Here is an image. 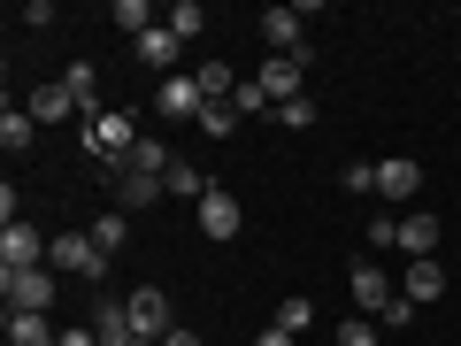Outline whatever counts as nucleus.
I'll return each instance as SVG.
<instances>
[{
	"instance_id": "1",
	"label": "nucleus",
	"mask_w": 461,
	"mask_h": 346,
	"mask_svg": "<svg viewBox=\"0 0 461 346\" xmlns=\"http://www.w3.org/2000/svg\"><path fill=\"white\" fill-rule=\"evenodd\" d=\"M47 269H77V278H108V254H100L93 231H54L47 247Z\"/></svg>"
},
{
	"instance_id": "2",
	"label": "nucleus",
	"mask_w": 461,
	"mask_h": 346,
	"mask_svg": "<svg viewBox=\"0 0 461 346\" xmlns=\"http://www.w3.org/2000/svg\"><path fill=\"white\" fill-rule=\"evenodd\" d=\"M85 147L93 154H108V162H131V147H139V123L123 108H100L93 123H85Z\"/></svg>"
},
{
	"instance_id": "3",
	"label": "nucleus",
	"mask_w": 461,
	"mask_h": 346,
	"mask_svg": "<svg viewBox=\"0 0 461 346\" xmlns=\"http://www.w3.org/2000/svg\"><path fill=\"white\" fill-rule=\"evenodd\" d=\"M47 231L23 223V215H8V231H0V269H47Z\"/></svg>"
},
{
	"instance_id": "4",
	"label": "nucleus",
	"mask_w": 461,
	"mask_h": 346,
	"mask_svg": "<svg viewBox=\"0 0 461 346\" xmlns=\"http://www.w3.org/2000/svg\"><path fill=\"white\" fill-rule=\"evenodd\" d=\"M0 293H8V308L47 315L54 308V269H0Z\"/></svg>"
},
{
	"instance_id": "5",
	"label": "nucleus",
	"mask_w": 461,
	"mask_h": 346,
	"mask_svg": "<svg viewBox=\"0 0 461 346\" xmlns=\"http://www.w3.org/2000/svg\"><path fill=\"white\" fill-rule=\"evenodd\" d=\"M154 108H162L169 123H200L208 93H200V77H193V69H177V77H162V85H154Z\"/></svg>"
},
{
	"instance_id": "6",
	"label": "nucleus",
	"mask_w": 461,
	"mask_h": 346,
	"mask_svg": "<svg viewBox=\"0 0 461 346\" xmlns=\"http://www.w3.org/2000/svg\"><path fill=\"white\" fill-rule=\"evenodd\" d=\"M300 77H308V62H300V54H269L254 85H262L269 108H293V100H300Z\"/></svg>"
},
{
	"instance_id": "7",
	"label": "nucleus",
	"mask_w": 461,
	"mask_h": 346,
	"mask_svg": "<svg viewBox=\"0 0 461 346\" xmlns=\"http://www.w3.org/2000/svg\"><path fill=\"white\" fill-rule=\"evenodd\" d=\"M262 39L277 54H300L308 62V8H262Z\"/></svg>"
},
{
	"instance_id": "8",
	"label": "nucleus",
	"mask_w": 461,
	"mask_h": 346,
	"mask_svg": "<svg viewBox=\"0 0 461 346\" xmlns=\"http://www.w3.org/2000/svg\"><path fill=\"white\" fill-rule=\"evenodd\" d=\"M423 193V162L415 154H384L377 162V200H415Z\"/></svg>"
},
{
	"instance_id": "9",
	"label": "nucleus",
	"mask_w": 461,
	"mask_h": 346,
	"mask_svg": "<svg viewBox=\"0 0 461 346\" xmlns=\"http://www.w3.org/2000/svg\"><path fill=\"white\" fill-rule=\"evenodd\" d=\"M123 308H131V331H139V339H169V331H177V323H169V293H154V285H139Z\"/></svg>"
},
{
	"instance_id": "10",
	"label": "nucleus",
	"mask_w": 461,
	"mask_h": 346,
	"mask_svg": "<svg viewBox=\"0 0 461 346\" xmlns=\"http://www.w3.org/2000/svg\"><path fill=\"white\" fill-rule=\"evenodd\" d=\"M200 239H215V247L239 239V200H230L223 185H208V200H200Z\"/></svg>"
},
{
	"instance_id": "11",
	"label": "nucleus",
	"mask_w": 461,
	"mask_h": 346,
	"mask_svg": "<svg viewBox=\"0 0 461 346\" xmlns=\"http://www.w3.org/2000/svg\"><path fill=\"white\" fill-rule=\"evenodd\" d=\"M169 193V178H154V169H115V208L131 215V208H147V200H162Z\"/></svg>"
},
{
	"instance_id": "12",
	"label": "nucleus",
	"mask_w": 461,
	"mask_h": 346,
	"mask_svg": "<svg viewBox=\"0 0 461 346\" xmlns=\"http://www.w3.org/2000/svg\"><path fill=\"white\" fill-rule=\"evenodd\" d=\"M400 254H408V262H430V254H438V215L430 208L400 215Z\"/></svg>"
},
{
	"instance_id": "13",
	"label": "nucleus",
	"mask_w": 461,
	"mask_h": 346,
	"mask_svg": "<svg viewBox=\"0 0 461 346\" xmlns=\"http://www.w3.org/2000/svg\"><path fill=\"white\" fill-rule=\"evenodd\" d=\"M177 54H185V39L169 32V23H154V32L139 39V62H147L154 77H177Z\"/></svg>"
},
{
	"instance_id": "14",
	"label": "nucleus",
	"mask_w": 461,
	"mask_h": 346,
	"mask_svg": "<svg viewBox=\"0 0 461 346\" xmlns=\"http://www.w3.org/2000/svg\"><path fill=\"white\" fill-rule=\"evenodd\" d=\"M93 331H100V346H131V339H139L123 300H100V308H93Z\"/></svg>"
},
{
	"instance_id": "15",
	"label": "nucleus",
	"mask_w": 461,
	"mask_h": 346,
	"mask_svg": "<svg viewBox=\"0 0 461 346\" xmlns=\"http://www.w3.org/2000/svg\"><path fill=\"white\" fill-rule=\"evenodd\" d=\"M384 300H393V285H384V269L354 262V308H362V315H384Z\"/></svg>"
},
{
	"instance_id": "16",
	"label": "nucleus",
	"mask_w": 461,
	"mask_h": 346,
	"mask_svg": "<svg viewBox=\"0 0 461 346\" xmlns=\"http://www.w3.org/2000/svg\"><path fill=\"white\" fill-rule=\"evenodd\" d=\"M8 346H62V331H54L47 315H23V308H8Z\"/></svg>"
},
{
	"instance_id": "17",
	"label": "nucleus",
	"mask_w": 461,
	"mask_h": 346,
	"mask_svg": "<svg viewBox=\"0 0 461 346\" xmlns=\"http://www.w3.org/2000/svg\"><path fill=\"white\" fill-rule=\"evenodd\" d=\"M400 293H408L415 308H423V300H438V293H446V262H438V254H430V262H408V285H400Z\"/></svg>"
},
{
	"instance_id": "18",
	"label": "nucleus",
	"mask_w": 461,
	"mask_h": 346,
	"mask_svg": "<svg viewBox=\"0 0 461 346\" xmlns=\"http://www.w3.org/2000/svg\"><path fill=\"white\" fill-rule=\"evenodd\" d=\"M32 139H39V115L8 100V115H0V147H8V154H32Z\"/></svg>"
},
{
	"instance_id": "19",
	"label": "nucleus",
	"mask_w": 461,
	"mask_h": 346,
	"mask_svg": "<svg viewBox=\"0 0 461 346\" xmlns=\"http://www.w3.org/2000/svg\"><path fill=\"white\" fill-rule=\"evenodd\" d=\"M32 115H39V123H62V115H77V93H69L62 77L39 85V93H32Z\"/></svg>"
},
{
	"instance_id": "20",
	"label": "nucleus",
	"mask_w": 461,
	"mask_h": 346,
	"mask_svg": "<svg viewBox=\"0 0 461 346\" xmlns=\"http://www.w3.org/2000/svg\"><path fill=\"white\" fill-rule=\"evenodd\" d=\"M93 239H100V254L115 262V254H123V239H131V215H123V208H100V215H93Z\"/></svg>"
},
{
	"instance_id": "21",
	"label": "nucleus",
	"mask_w": 461,
	"mask_h": 346,
	"mask_svg": "<svg viewBox=\"0 0 461 346\" xmlns=\"http://www.w3.org/2000/svg\"><path fill=\"white\" fill-rule=\"evenodd\" d=\"M62 85L77 93V115L93 123V115H100V100H93V85H100V77H93V62H69V69H62Z\"/></svg>"
},
{
	"instance_id": "22",
	"label": "nucleus",
	"mask_w": 461,
	"mask_h": 346,
	"mask_svg": "<svg viewBox=\"0 0 461 346\" xmlns=\"http://www.w3.org/2000/svg\"><path fill=\"white\" fill-rule=\"evenodd\" d=\"M269 323H277V331H293V339H300V331L315 323V300H308V293H285V300H277V315H269Z\"/></svg>"
},
{
	"instance_id": "23",
	"label": "nucleus",
	"mask_w": 461,
	"mask_h": 346,
	"mask_svg": "<svg viewBox=\"0 0 461 346\" xmlns=\"http://www.w3.org/2000/svg\"><path fill=\"white\" fill-rule=\"evenodd\" d=\"M193 77H200V93H208V100H230V93H239V77H230V62H200Z\"/></svg>"
},
{
	"instance_id": "24",
	"label": "nucleus",
	"mask_w": 461,
	"mask_h": 346,
	"mask_svg": "<svg viewBox=\"0 0 461 346\" xmlns=\"http://www.w3.org/2000/svg\"><path fill=\"white\" fill-rule=\"evenodd\" d=\"M123 169H154V178H169V169H177V154H169V147H154V139H139Z\"/></svg>"
},
{
	"instance_id": "25",
	"label": "nucleus",
	"mask_w": 461,
	"mask_h": 346,
	"mask_svg": "<svg viewBox=\"0 0 461 346\" xmlns=\"http://www.w3.org/2000/svg\"><path fill=\"white\" fill-rule=\"evenodd\" d=\"M115 23H123V32H131V47H139V39L154 32V8H147V0H115Z\"/></svg>"
},
{
	"instance_id": "26",
	"label": "nucleus",
	"mask_w": 461,
	"mask_h": 346,
	"mask_svg": "<svg viewBox=\"0 0 461 346\" xmlns=\"http://www.w3.org/2000/svg\"><path fill=\"white\" fill-rule=\"evenodd\" d=\"M200 132H208V139H230V132H239V108H230V100H208V108H200Z\"/></svg>"
},
{
	"instance_id": "27",
	"label": "nucleus",
	"mask_w": 461,
	"mask_h": 346,
	"mask_svg": "<svg viewBox=\"0 0 461 346\" xmlns=\"http://www.w3.org/2000/svg\"><path fill=\"white\" fill-rule=\"evenodd\" d=\"M200 23H208L200 0H177V8H169V32H177V39H200Z\"/></svg>"
},
{
	"instance_id": "28",
	"label": "nucleus",
	"mask_w": 461,
	"mask_h": 346,
	"mask_svg": "<svg viewBox=\"0 0 461 346\" xmlns=\"http://www.w3.org/2000/svg\"><path fill=\"white\" fill-rule=\"evenodd\" d=\"M169 193H177V200H208V185H200L193 162H177V169H169Z\"/></svg>"
},
{
	"instance_id": "29",
	"label": "nucleus",
	"mask_w": 461,
	"mask_h": 346,
	"mask_svg": "<svg viewBox=\"0 0 461 346\" xmlns=\"http://www.w3.org/2000/svg\"><path fill=\"white\" fill-rule=\"evenodd\" d=\"M277 123H285V132H315V100H308V93H300V100H293V108H277Z\"/></svg>"
},
{
	"instance_id": "30",
	"label": "nucleus",
	"mask_w": 461,
	"mask_h": 346,
	"mask_svg": "<svg viewBox=\"0 0 461 346\" xmlns=\"http://www.w3.org/2000/svg\"><path fill=\"white\" fill-rule=\"evenodd\" d=\"M339 185H346V193H377V162H346Z\"/></svg>"
},
{
	"instance_id": "31",
	"label": "nucleus",
	"mask_w": 461,
	"mask_h": 346,
	"mask_svg": "<svg viewBox=\"0 0 461 346\" xmlns=\"http://www.w3.org/2000/svg\"><path fill=\"white\" fill-rule=\"evenodd\" d=\"M408 323H415V300L393 293V300H384V331H408Z\"/></svg>"
},
{
	"instance_id": "32",
	"label": "nucleus",
	"mask_w": 461,
	"mask_h": 346,
	"mask_svg": "<svg viewBox=\"0 0 461 346\" xmlns=\"http://www.w3.org/2000/svg\"><path fill=\"white\" fill-rule=\"evenodd\" d=\"M339 346H377V323H369V315H354V323H339Z\"/></svg>"
},
{
	"instance_id": "33",
	"label": "nucleus",
	"mask_w": 461,
	"mask_h": 346,
	"mask_svg": "<svg viewBox=\"0 0 461 346\" xmlns=\"http://www.w3.org/2000/svg\"><path fill=\"white\" fill-rule=\"evenodd\" d=\"M62 346H100V331L85 323V331H62Z\"/></svg>"
},
{
	"instance_id": "34",
	"label": "nucleus",
	"mask_w": 461,
	"mask_h": 346,
	"mask_svg": "<svg viewBox=\"0 0 461 346\" xmlns=\"http://www.w3.org/2000/svg\"><path fill=\"white\" fill-rule=\"evenodd\" d=\"M254 346H293V331H277V323H269V331H262Z\"/></svg>"
},
{
	"instance_id": "35",
	"label": "nucleus",
	"mask_w": 461,
	"mask_h": 346,
	"mask_svg": "<svg viewBox=\"0 0 461 346\" xmlns=\"http://www.w3.org/2000/svg\"><path fill=\"white\" fill-rule=\"evenodd\" d=\"M162 346H200V339H193V331H169V339H162Z\"/></svg>"
},
{
	"instance_id": "36",
	"label": "nucleus",
	"mask_w": 461,
	"mask_h": 346,
	"mask_svg": "<svg viewBox=\"0 0 461 346\" xmlns=\"http://www.w3.org/2000/svg\"><path fill=\"white\" fill-rule=\"evenodd\" d=\"M131 346H162V339H131Z\"/></svg>"
}]
</instances>
